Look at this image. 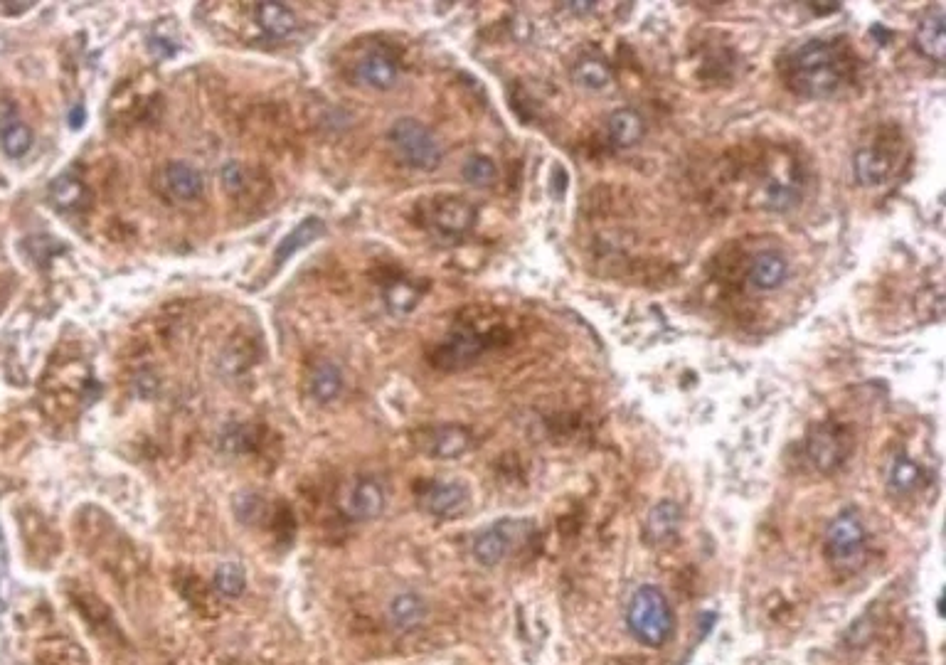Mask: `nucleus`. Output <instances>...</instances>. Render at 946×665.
<instances>
[{"label": "nucleus", "mask_w": 946, "mask_h": 665, "mask_svg": "<svg viewBox=\"0 0 946 665\" xmlns=\"http://www.w3.org/2000/svg\"><path fill=\"white\" fill-rule=\"evenodd\" d=\"M843 57L833 42L809 40L791 52L786 82L801 97L823 99L838 92L843 84Z\"/></svg>", "instance_id": "f257e3e1"}, {"label": "nucleus", "mask_w": 946, "mask_h": 665, "mask_svg": "<svg viewBox=\"0 0 946 665\" xmlns=\"http://www.w3.org/2000/svg\"><path fill=\"white\" fill-rule=\"evenodd\" d=\"M626 626L643 646L661 648L671 638L676 614L666 594L653 584H643L634 592L626 609Z\"/></svg>", "instance_id": "f03ea898"}, {"label": "nucleus", "mask_w": 946, "mask_h": 665, "mask_svg": "<svg viewBox=\"0 0 946 665\" xmlns=\"http://www.w3.org/2000/svg\"><path fill=\"white\" fill-rule=\"evenodd\" d=\"M390 146L395 148V153L400 156V161L405 163L407 168L414 170H434L439 168L441 163V146L439 141L434 138V133L417 119H397L395 124L390 126Z\"/></svg>", "instance_id": "7ed1b4c3"}, {"label": "nucleus", "mask_w": 946, "mask_h": 665, "mask_svg": "<svg viewBox=\"0 0 946 665\" xmlns=\"http://www.w3.org/2000/svg\"><path fill=\"white\" fill-rule=\"evenodd\" d=\"M528 528V520H501L496 525H488L473 540V557L486 567L501 565L510 552L523 542Z\"/></svg>", "instance_id": "20e7f679"}, {"label": "nucleus", "mask_w": 946, "mask_h": 665, "mask_svg": "<svg viewBox=\"0 0 946 665\" xmlns=\"http://www.w3.org/2000/svg\"><path fill=\"white\" fill-rule=\"evenodd\" d=\"M865 545V525L855 510H843L833 523L828 525L826 547L828 555L838 565H850L855 557H860Z\"/></svg>", "instance_id": "39448f33"}, {"label": "nucleus", "mask_w": 946, "mask_h": 665, "mask_svg": "<svg viewBox=\"0 0 946 665\" xmlns=\"http://www.w3.org/2000/svg\"><path fill=\"white\" fill-rule=\"evenodd\" d=\"M466 503H469V491L454 481H434L419 493L422 510L437 515V518H449V515L461 513Z\"/></svg>", "instance_id": "423d86ee"}, {"label": "nucleus", "mask_w": 946, "mask_h": 665, "mask_svg": "<svg viewBox=\"0 0 946 665\" xmlns=\"http://www.w3.org/2000/svg\"><path fill=\"white\" fill-rule=\"evenodd\" d=\"M343 510L350 520H358V523L380 518L382 510H385V491L372 478H363L348 491Z\"/></svg>", "instance_id": "0eeeda50"}, {"label": "nucleus", "mask_w": 946, "mask_h": 665, "mask_svg": "<svg viewBox=\"0 0 946 665\" xmlns=\"http://www.w3.org/2000/svg\"><path fill=\"white\" fill-rule=\"evenodd\" d=\"M473 220H476V210L461 198H444L434 205L432 222L446 237H464L473 227Z\"/></svg>", "instance_id": "6e6552de"}, {"label": "nucleus", "mask_w": 946, "mask_h": 665, "mask_svg": "<svg viewBox=\"0 0 946 665\" xmlns=\"http://www.w3.org/2000/svg\"><path fill=\"white\" fill-rule=\"evenodd\" d=\"M163 188H166L175 200L188 202L203 195L205 178L203 173L195 166H190V163L173 161L163 168Z\"/></svg>", "instance_id": "1a4fd4ad"}, {"label": "nucleus", "mask_w": 946, "mask_h": 665, "mask_svg": "<svg viewBox=\"0 0 946 665\" xmlns=\"http://www.w3.org/2000/svg\"><path fill=\"white\" fill-rule=\"evenodd\" d=\"M914 45L924 57L942 65L946 57V25L944 15L939 10L937 13H927L919 20L917 30H914Z\"/></svg>", "instance_id": "9d476101"}, {"label": "nucleus", "mask_w": 946, "mask_h": 665, "mask_svg": "<svg viewBox=\"0 0 946 665\" xmlns=\"http://www.w3.org/2000/svg\"><path fill=\"white\" fill-rule=\"evenodd\" d=\"M890 156L878 146H868L860 148L858 153L853 156V173L855 180H858L863 188H878V185L885 183L890 178Z\"/></svg>", "instance_id": "9b49d317"}, {"label": "nucleus", "mask_w": 946, "mask_h": 665, "mask_svg": "<svg viewBox=\"0 0 946 665\" xmlns=\"http://www.w3.org/2000/svg\"><path fill=\"white\" fill-rule=\"evenodd\" d=\"M397 77H400L397 62L392 60L390 55H385V52H370L358 65V79L370 89H380V92L392 89Z\"/></svg>", "instance_id": "f8f14e48"}, {"label": "nucleus", "mask_w": 946, "mask_h": 665, "mask_svg": "<svg viewBox=\"0 0 946 665\" xmlns=\"http://www.w3.org/2000/svg\"><path fill=\"white\" fill-rule=\"evenodd\" d=\"M786 274H789V264L779 252H762L754 257L752 269H749V281L754 289L772 291L784 284Z\"/></svg>", "instance_id": "ddd939ff"}, {"label": "nucleus", "mask_w": 946, "mask_h": 665, "mask_svg": "<svg viewBox=\"0 0 946 665\" xmlns=\"http://www.w3.org/2000/svg\"><path fill=\"white\" fill-rule=\"evenodd\" d=\"M809 454L821 471H836L843 461V444L833 429L821 427L811 434L809 439Z\"/></svg>", "instance_id": "4468645a"}, {"label": "nucleus", "mask_w": 946, "mask_h": 665, "mask_svg": "<svg viewBox=\"0 0 946 665\" xmlns=\"http://www.w3.org/2000/svg\"><path fill=\"white\" fill-rule=\"evenodd\" d=\"M646 133V124H643L641 114L634 109H619L611 114L609 119V138L614 146L631 148L641 141Z\"/></svg>", "instance_id": "2eb2a0df"}, {"label": "nucleus", "mask_w": 946, "mask_h": 665, "mask_svg": "<svg viewBox=\"0 0 946 665\" xmlns=\"http://www.w3.org/2000/svg\"><path fill=\"white\" fill-rule=\"evenodd\" d=\"M257 23L271 37H289L299 25L296 13L284 3H259Z\"/></svg>", "instance_id": "dca6fc26"}, {"label": "nucleus", "mask_w": 946, "mask_h": 665, "mask_svg": "<svg viewBox=\"0 0 946 665\" xmlns=\"http://www.w3.org/2000/svg\"><path fill=\"white\" fill-rule=\"evenodd\" d=\"M343 390V372L336 363H321L313 367L311 377H308V392L316 402L328 404L333 402Z\"/></svg>", "instance_id": "f3484780"}, {"label": "nucleus", "mask_w": 946, "mask_h": 665, "mask_svg": "<svg viewBox=\"0 0 946 665\" xmlns=\"http://www.w3.org/2000/svg\"><path fill=\"white\" fill-rule=\"evenodd\" d=\"M680 528V508L673 500H663L656 508H651L646 520V535L651 542H666Z\"/></svg>", "instance_id": "a211bd4d"}, {"label": "nucleus", "mask_w": 946, "mask_h": 665, "mask_svg": "<svg viewBox=\"0 0 946 665\" xmlns=\"http://www.w3.org/2000/svg\"><path fill=\"white\" fill-rule=\"evenodd\" d=\"M424 616H427V604L417 594H400L397 599H392L390 609H387V619L397 631L414 629V626L422 624Z\"/></svg>", "instance_id": "6ab92c4d"}, {"label": "nucleus", "mask_w": 946, "mask_h": 665, "mask_svg": "<svg viewBox=\"0 0 946 665\" xmlns=\"http://www.w3.org/2000/svg\"><path fill=\"white\" fill-rule=\"evenodd\" d=\"M483 350V340L478 338L476 333L461 331L456 333L449 343L441 348V358L439 363H444L446 367H459L471 363L478 353Z\"/></svg>", "instance_id": "aec40b11"}, {"label": "nucleus", "mask_w": 946, "mask_h": 665, "mask_svg": "<svg viewBox=\"0 0 946 665\" xmlns=\"http://www.w3.org/2000/svg\"><path fill=\"white\" fill-rule=\"evenodd\" d=\"M471 444L469 432H464L461 427H441L434 429L432 441L427 444L429 454L437 456V459H454V456H461Z\"/></svg>", "instance_id": "412c9836"}, {"label": "nucleus", "mask_w": 946, "mask_h": 665, "mask_svg": "<svg viewBox=\"0 0 946 665\" xmlns=\"http://www.w3.org/2000/svg\"><path fill=\"white\" fill-rule=\"evenodd\" d=\"M572 79L587 92H602L611 84V69L604 65L602 60L597 57H587V60L577 62L575 72H572Z\"/></svg>", "instance_id": "4be33fe9"}, {"label": "nucleus", "mask_w": 946, "mask_h": 665, "mask_svg": "<svg viewBox=\"0 0 946 665\" xmlns=\"http://www.w3.org/2000/svg\"><path fill=\"white\" fill-rule=\"evenodd\" d=\"M321 232H323V222L321 220H313V217H311V220L301 222V225L296 227V230L291 232L289 237H286L284 242L279 244V249H276V264H284L286 259L291 257V254L308 247L313 239L321 237Z\"/></svg>", "instance_id": "5701e85b"}, {"label": "nucleus", "mask_w": 946, "mask_h": 665, "mask_svg": "<svg viewBox=\"0 0 946 665\" xmlns=\"http://www.w3.org/2000/svg\"><path fill=\"white\" fill-rule=\"evenodd\" d=\"M212 584H215V589L222 597L237 599L242 597L244 587H247V572H244V567L239 565V562H222V565L217 567Z\"/></svg>", "instance_id": "b1692460"}, {"label": "nucleus", "mask_w": 946, "mask_h": 665, "mask_svg": "<svg viewBox=\"0 0 946 665\" xmlns=\"http://www.w3.org/2000/svg\"><path fill=\"white\" fill-rule=\"evenodd\" d=\"M890 483L895 491H914L922 483V468L910 456H895L890 466Z\"/></svg>", "instance_id": "393cba45"}, {"label": "nucleus", "mask_w": 946, "mask_h": 665, "mask_svg": "<svg viewBox=\"0 0 946 665\" xmlns=\"http://www.w3.org/2000/svg\"><path fill=\"white\" fill-rule=\"evenodd\" d=\"M461 175L464 180L473 188H488V185L496 183L498 178V168L491 158L486 156H469L461 166Z\"/></svg>", "instance_id": "a878e982"}, {"label": "nucleus", "mask_w": 946, "mask_h": 665, "mask_svg": "<svg viewBox=\"0 0 946 665\" xmlns=\"http://www.w3.org/2000/svg\"><path fill=\"white\" fill-rule=\"evenodd\" d=\"M3 151L10 158H20L33 148V131L25 124H10L3 129Z\"/></svg>", "instance_id": "bb28decb"}, {"label": "nucleus", "mask_w": 946, "mask_h": 665, "mask_svg": "<svg viewBox=\"0 0 946 665\" xmlns=\"http://www.w3.org/2000/svg\"><path fill=\"white\" fill-rule=\"evenodd\" d=\"M82 195H84V185L79 183L77 178H72V175H62V178H57L50 188L52 202H55L57 207H65V210H69V207H77L79 200H82Z\"/></svg>", "instance_id": "cd10ccee"}, {"label": "nucleus", "mask_w": 946, "mask_h": 665, "mask_svg": "<svg viewBox=\"0 0 946 665\" xmlns=\"http://www.w3.org/2000/svg\"><path fill=\"white\" fill-rule=\"evenodd\" d=\"M387 303H390L392 311L407 313L409 308H412L414 303H417V294H414L412 286L397 284V286H392L390 291H387Z\"/></svg>", "instance_id": "c85d7f7f"}, {"label": "nucleus", "mask_w": 946, "mask_h": 665, "mask_svg": "<svg viewBox=\"0 0 946 665\" xmlns=\"http://www.w3.org/2000/svg\"><path fill=\"white\" fill-rule=\"evenodd\" d=\"M767 200L769 205L777 207V210H789V207H794L796 202H799V193H796V188H789V185H772L767 193Z\"/></svg>", "instance_id": "c756f323"}, {"label": "nucleus", "mask_w": 946, "mask_h": 665, "mask_svg": "<svg viewBox=\"0 0 946 665\" xmlns=\"http://www.w3.org/2000/svg\"><path fill=\"white\" fill-rule=\"evenodd\" d=\"M222 183H225V188L230 190V193H239V190L244 188L242 166H237V163H227V166L222 168Z\"/></svg>", "instance_id": "7c9ffc66"}, {"label": "nucleus", "mask_w": 946, "mask_h": 665, "mask_svg": "<svg viewBox=\"0 0 946 665\" xmlns=\"http://www.w3.org/2000/svg\"><path fill=\"white\" fill-rule=\"evenodd\" d=\"M33 8V3H15V5H8V3H3L0 5V10H10V13H25V10H30Z\"/></svg>", "instance_id": "2f4dec72"}, {"label": "nucleus", "mask_w": 946, "mask_h": 665, "mask_svg": "<svg viewBox=\"0 0 946 665\" xmlns=\"http://www.w3.org/2000/svg\"><path fill=\"white\" fill-rule=\"evenodd\" d=\"M809 8L818 10V13H833V10H841V3H831V5H821V3H811Z\"/></svg>", "instance_id": "473e14b6"}]
</instances>
